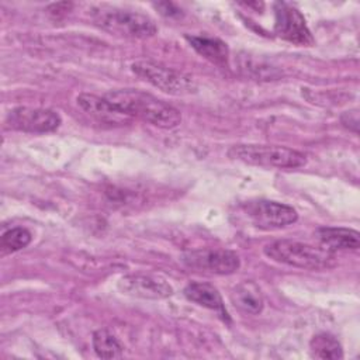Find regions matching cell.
Segmentation results:
<instances>
[{"label": "cell", "mask_w": 360, "mask_h": 360, "mask_svg": "<svg viewBox=\"0 0 360 360\" xmlns=\"http://www.w3.org/2000/svg\"><path fill=\"white\" fill-rule=\"evenodd\" d=\"M132 72L153 87L172 96H188L197 91L195 80L180 70L172 69L155 60H136L131 65Z\"/></svg>", "instance_id": "5"}, {"label": "cell", "mask_w": 360, "mask_h": 360, "mask_svg": "<svg viewBox=\"0 0 360 360\" xmlns=\"http://www.w3.org/2000/svg\"><path fill=\"white\" fill-rule=\"evenodd\" d=\"M77 105L90 117L103 124L110 125H124L129 122L132 118L118 110L114 104H111L105 97H100L90 93H82L76 98Z\"/></svg>", "instance_id": "11"}, {"label": "cell", "mask_w": 360, "mask_h": 360, "mask_svg": "<svg viewBox=\"0 0 360 360\" xmlns=\"http://www.w3.org/2000/svg\"><path fill=\"white\" fill-rule=\"evenodd\" d=\"M231 301L243 314L257 315L263 311L264 298L259 285L253 281H242L231 292Z\"/></svg>", "instance_id": "14"}, {"label": "cell", "mask_w": 360, "mask_h": 360, "mask_svg": "<svg viewBox=\"0 0 360 360\" xmlns=\"http://www.w3.org/2000/svg\"><path fill=\"white\" fill-rule=\"evenodd\" d=\"M91 20L98 28L124 38L143 39L153 37L158 31L149 15L132 8L101 4L91 10Z\"/></svg>", "instance_id": "2"}, {"label": "cell", "mask_w": 360, "mask_h": 360, "mask_svg": "<svg viewBox=\"0 0 360 360\" xmlns=\"http://www.w3.org/2000/svg\"><path fill=\"white\" fill-rule=\"evenodd\" d=\"M183 294L188 301H191V302H194L200 307L212 309L219 316H222V319L229 321V316H228V312L225 309V304L222 301V297L214 285H211L208 283L193 281V283H188L184 287Z\"/></svg>", "instance_id": "13"}, {"label": "cell", "mask_w": 360, "mask_h": 360, "mask_svg": "<svg viewBox=\"0 0 360 360\" xmlns=\"http://www.w3.org/2000/svg\"><path fill=\"white\" fill-rule=\"evenodd\" d=\"M91 342L96 354L101 359H118L122 356L124 346L117 339V336L107 329L96 330L93 333Z\"/></svg>", "instance_id": "17"}, {"label": "cell", "mask_w": 360, "mask_h": 360, "mask_svg": "<svg viewBox=\"0 0 360 360\" xmlns=\"http://www.w3.org/2000/svg\"><path fill=\"white\" fill-rule=\"evenodd\" d=\"M243 212L259 229H280L298 219V214L291 205L270 200L249 201L243 205Z\"/></svg>", "instance_id": "7"}, {"label": "cell", "mask_w": 360, "mask_h": 360, "mask_svg": "<svg viewBox=\"0 0 360 360\" xmlns=\"http://www.w3.org/2000/svg\"><path fill=\"white\" fill-rule=\"evenodd\" d=\"M228 156L232 160L266 169H297L307 163L302 152L280 145L238 143L228 149Z\"/></svg>", "instance_id": "4"}, {"label": "cell", "mask_w": 360, "mask_h": 360, "mask_svg": "<svg viewBox=\"0 0 360 360\" xmlns=\"http://www.w3.org/2000/svg\"><path fill=\"white\" fill-rule=\"evenodd\" d=\"M315 236L321 246L330 252L336 250H356L360 246V235L357 231L340 226L318 228Z\"/></svg>", "instance_id": "12"}, {"label": "cell", "mask_w": 360, "mask_h": 360, "mask_svg": "<svg viewBox=\"0 0 360 360\" xmlns=\"http://www.w3.org/2000/svg\"><path fill=\"white\" fill-rule=\"evenodd\" d=\"M186 39L195 49V52H198L210 62L219 66L226 65L229 58V49L224 41L205 35H187Z\"/></svg>", "instance_id": "15"}, {"label": "cell", "mask_w": 360, "mask_h": 360, "mask_svg": "<svg viewBox=\"0 0 360 360\" xmlns=\"http://www.w3.org/2000/svg\"><path fill=\"white\" fill-rule=\"evenodd\" d=\"M340 121L342 124L352 129L353 132H357L359 131V112L357 110H352V111H346L342 117H340Z\"/></svg>", "instance_id": "19"}, {"label": "cell", "mask_w": 360, "mask_h": 360, "mask_svg": "<svg viewBox=\"0 0 360 360\" xmlns=\"http://www.w3.org/2000/svg\"><path fill=\"white\" fill-rule=\"evenodd\" d=\"M309 353L315 359L338 360L343 357V347L340 342L330 333H316L309 342Z\"/></svg>", "instance_id": "16"}, {"label": "cell", "mask_w": 360, "mask_h": 360, "mask_svg": "<svg viewBox=\"0 0 360 360\" xmlns=\"http://www.w3.org/2000/svg\"><path fill=\"white\" fill-rule=\"evenodd\" d=\"M10 128L31 132V134H45L55 131L60 122V115L49 108H32V107H15L6 118Z\"/></svg>", "instance_id": "9"}, {"label": "cell", "mask_w": 360, "mask_h": 360, "mask_svg": "<svg viewBox=\"0 0 360 360\" xmlns=\"http://www.w3.org/2000/svg\"><path fill=\"white\" fill-rule=\"evenodd\" d=\"M264 255L281 264L307 270H326L336 264V255L323 246L291 239L274 240L264 246Z\"/></svg>", "instance_id": "3"}, {"label": "cell", "mask_w": 360, "mask_h": 360, "mask_svg": "<svg viewBox=\"0 0 360 360\" xmlns=\"http://www.w3.org/2000/svg\"><path fill=\"white\" fill-rule=\"evenodd\" d=\"M155 7H156V8H159L162 14L169 15V17H172V15H174V14H179V13H180V10H179V8H176L173 3H156V4H155Z\"/></svg>", "instance_id": "20"}, {"label": "cell", "mask_w": 360, "mask_h": 360, "mask_svg": "<svg viewBox=\"0 0 360 360\" xmlns=\"http://www.w3.org/2000/svg\"><path fill=\"white\" fill-rule=\"evenodd\" d=\"M117 285L122 294L143 300H165L173 294L169 281L158 274H127Z\"/></svg>", "instance_id": "10"}, {"label": "cell", "mask_w": 360, "mask_h": 360, "mask_svg": "<svg viewBox=\"0 0 360 360\" xmlns=\"http://www.w3.org/2000/svg\"><path fill=\"white\" fill-rule=\"evenodd\" d=\"M274 32L295 45L309 46L314 44L304 15L295 7L284 1L274 3Z\"/></svg>", "instance_id": "8"}, {"label": "cell", "mask_w": 360, "mask_h": 360, "mask_svg": "<svg viewBox=\"0 0 360 360\" xmlns=\"http://www.w3.org/2000/svg\"><path fill=\"white\" fill-rule=\"evenodd\" d=\"M104 97L128 117L141 118L159 128L170 129L181 122L177 108L141 90L120 89L105 93Z\"/></svg>", "instance_id": "1"}, {"label": "cell", "mask_w": 360, "mask_h": 360, "mask_svg": "<svg viewBox=\"0 0 360 360\" xmlns=\"http://www.w3.org/2000/svg\"><path fill=\"white\" fill-rule=\"evenodd\" d=\"M181 262L194 271L218 276L232 274L240 267L239 256L228 249L188 250L183 253Z\"/></svg>", "instance_id": "6"}, {"label": "cell", "mask_w": 360, "mask_h": 360, "mask_svg": "<svg viewBox=\"0 0 360 360\" xmlns=\"http://www.w3.org/2000/svg\"><path fill=\"white\" fill-rule=\"evenodd\" d=\"M32 235L28 229L17 226L6 231L1 236V248L6 252H17L31 243Z\"/></svg>", "instance_id": "18"}]
</instances>
